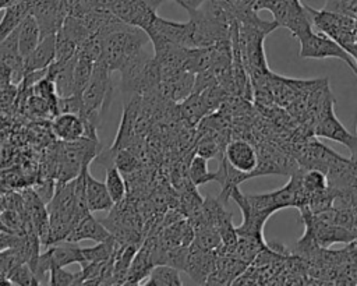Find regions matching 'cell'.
<instances>
[{
  "label": "cell",
  "instance_id": "cell-1",
  "mask_svg": "<svg viewBox=\"0 0 357 286\" xmlns=\"http://www.w3.org/2000/svg\"><path fill=\"white\" fill-rule=\"evenodd\" d=\"M102 53L96 63L105 66L110 73L120 71L135 59L149 40L148 33L138 27L130 25L120 18L109 24L102 32Z\"/></svg>",
  "mask_w": 357,
  "mask_h": 286
},
{
  "label": "cell",
  "instance_id": "cell-2",
  "mask_svg": "<svg viewBox=\"0 0 357 286\" xmlns=\"http://www.w3.org/2000/svg\"><path fill=\"white\" fill-rule=\"evenodd\" d=\"M110 77L112 73L105 66L95 63L92 77L81 95L82 107L79 116L96 128L112 100L113 85Z\"/></svg>",
  "mask_w": 357,
  "mask_h": 286
},
{
  "label": "cell",
  "instance_id": "cell-3",
  "mask_svg": "<svg viewBox=\"0 0 357 286\" xmlns=\"http://www.w3.org/2000/svg\"><path fill=\"white\" fill-rule=\"evenodd\" d=\"M251 7L258 13L268 10L273 15V21L287 28L296 39L312 31V21L305 4L301 0H251Z\"/></svg>",
  "mask_w": 357,
  "mask_h": 286
},
{
  "label": "cell",
  "instance_id": "cell-4",
  "mask_svg": "<svg viewBox=\"0 0 357 286\" xmlns=\"http://www.w3.org/2000/svg\"><path fill=\"white\" fill-rule=\"evenodd\" d=\"M305 8L310 13L312 27H315L319 32L336 40L349 53L353 50L356 45V28H357V22L354 17L329 11L325 8L315 10L307 4H305Z\"/></svg>",
  "mask_w": 357,
  "mask_h": 286
},
{
  "label": "cell",
  "instance_id": "cell-5",
  "mask_svg": "<svg viewBox=\"0 0 357 286\" xmlns=\"http://www.w3.org/2000/svg\"><path fill=\"white\" fill-rule=\"evenodd\" d=\"M145 32L148 33L155 52L167 46L194 47L192 27L190 21L176 22L156 15Z\"/></svg>",
  "mask_w": 357,
  "mask_h": 286
},
{
  "label": "cell",
  "instance_id": "cell-6",
  "mask_svg": "<svg viewBox=\"0 0 357 286\" xmlns=\"http://www.w3.org/2000/svg\"><path fill=\"white\" fill-rule=\"evenodd\" d=\"M300 50L298 57L303 59H339L343 63H346L353 73L357 75V64L351 54L342 47L336 40L329 38L328 35L319 32L310 31L305 35H303L300 39Z\"/></svg>",
  "mask_w": 357,
  "mask_h": 286
},
{
  "label": "cell",
  "instance_id": "cell-7",
  "mask_svg": "<svg viewBox=\"0 0 357 286\" xmlns=\"http://www.w3.org/2000/svg\"><path fill=\"white\" fill-rule=\"evenodd\" d=\"M314 135L318 138L332 140L349 148L350 153L357 151V134H351L344 128V126L337 120L333 112V103L325 107L317 117L314 123Z\"/></svg>",
  "mask_w": 357,
  "mask_h": 286
},
{
  "label": "cell",
  "instance_id": "cell-8",
  "mask_svg": "<svg viewBox=\"0 0 357 286\" xmlns=\"http://www.w3.org/2000/svg\"><path fill=\"white\" fill-rule=\"evenodd\" d=\"M163 0H124L113 8V14L121 21L142 28L144 31L155 20L156 10Z\"/></svg>",
  "mask_w": 357,
  "mask_h": 286
},
{
  "label": "cell",
  "instance_id": "cell-9",
  "mask_svg": "<svg viewBox=\"0 0 357 286\" xmlns=\"http://www.w3.org/2000/svg\"><path fill=\"white\" fill-rule=\"evenodd\" d=\"M67 13L64 0H33L31 14L35 17L43 38L60 31Z\"/></svg>",
  "mask_w": 357,
  "mask_h": 286
},
{
  "label": "cell",
  "instance_id": "cell-10",
  "mask_svg": "<svg viewBox=\"0 0 357 286\" xmlns=\"http://www.w3.org/2000/svg\"><path fill=\"white\" fill-rule=\"evenodd\" d=\"M223 155L234 169L243 173H250L251 177H252V172L257 169L259 162V155L257 148L244 138H236L229 141Z\"/></svg>",
  "mask_w": 357,
  "mask_h": 286
},
{
  "label": "cell",
  "instance_id": "cell-11",
  "mask_svg": "<svg viewBox=\"0 0 357 286\" xmlns=\"http://www.w3.org/2000/svg\"><path fill=\"white\" fill-rule=\"evenodd\" d=\"M194 82H195V74L187 70H180L173 75L166 77L160 81L156 89V95L160 96L162 99H169L172 102L180 103L192 93Z\"/></svg>",
  "mask_w": 357,
  "mask_h": 286
},
{
  "label": "cell",
  "instance_id": "cell-12",
  "mask_svg": "<svg viewBox=\"0 0 357 286\" xmlns=\"http://www.w3.org/2000/svg\"><path fill=\"white\" fill-rule=\"evenodd\" d=\"M215 262H216V250H201L190 244L184 271L197 283H206L208 276L215 268Z\"/></svg>",
  "mask_w": 357,
  "mask_h": 286
},
{
  "label": "cell",
  "instance_id": "cell-13",
  "mask_svg": "<svg viewBox=\"0 0 357 286\" xmlns=\"http://www.w3.org/2000/svg\"><path fill=\"white\" fill-rule=\"evenodd\" d=\"M53 134L61 142H71L86 137L85 120L77 113H59L52 121Z\"/></svg>",
  "mask_w": 357,
  "mask_h": 286
},
{
  "label": "cell",
  "instance_id": "cell-14",
  "mask_svg": "<svg viewBox=\"0 0 357 286\" xmlns=\"http://www.w3.org/2000/svg\"><path fill=\"white\" fill-rule=\"evenodd\" d=\"M56 57V33L43 36L38 46L24 59L25 74L47 68Z\"/></svg>",
  "mask_w": 357,
  "mask_h": 286
},
{
  "label": "cell",
  "instance_id": "cell-15",
  "mask_svg": "<svg viewBox=\"0 0 357 286\" xmlns=\"http://www.w3.org/2000/svg\"><path fill=\"white\" fill-rule=\"evenodd\" d=\"M112 236L113 234L107 230V227H105L99 220H96L92 216V212H89L73 227L66 240L74 243H78L81 240H93L95 243H100L110 239Z\"/></svg>",
  "mask_w": 357,
  "mask_h": 286
},
{
  "label": "cell",
  "instance_id": "cell-16",
  "mask_svg": "<svg viewBox=\"0 0 357 286\" xmlns=\"http://www.w3.org/2000/svg\"><path fill=\"white\" fill-rule=\"evenodd\" d=\"M0 64H6L13 70L14 84H20L24 80V59L18 50L17 29L0 42Z\"/></svg>",
  "mask_w": 357,
  "mask_h": 286
},
{
  "label": "cell",
  "instance_id": "cell-17",
  "mask_svg": "<svg viewBox=\"0 0 357 286\" xmlns=\"http://www.w3.org/2000/svg\"><path fill=\"white\" fill-rule=\"evenodd\" d=\"M85 191L88 208L91 212L110 211L116 205L106 188V184L92 177L89 169L85 173Z\"/></svg>",
  "mask_w": 357,
  "mask_h": 286
},
{
  "label": "cell",
  "instance_id": "cell-18",
  "mask_svg": "<svg viewBox=\"0 0 357 286\" xmlns=\"http://www.w3.org/2000/svg\"><path fill=\"white\" fill-rule=\"evenodd\" d=\"M32 4L33 0H17L6 7V11L0 20V42L14 32L21 21L32 13Z\"/></svg>",
  "mask_w": 357,
  "mask_h": 286
},
{
  "label": "cell",
  "instance_id": "cell-19",
  "mask_svg": "<svg viewBox=\"0 0 357 286\" xmlns=\"http://www.w3.org/2000/svg\"><path fill=\"white\" fill-rule=\"evenodd\" d=\"M42 39L39 25L32 14L25 17L17 28V40H18V50L22 59L31 54V52L38 46L39 40Z\"/></svg>",
  "mask_w": 357,
  "mask_h": 286
},
{
  "label": "cell",
  "instance_id": "cell-20",
  "mask_svg": "<svg viewBox=\"0 0 357 286\" xmlns=\"http://www.w3.org/2000/svg\"><path fill=\"white\" fill-rule=\"evenodd\" d=\"M145 286H181L178 269L169 264H156L149 276L142 282Z\"/></svg>",
  "mask_w": 357,
  "mask_h": 286
},
{
  "label": "cell",
  "instance_id": "cell-21",
  "mask_svg": "<svg viewBox=\"0 0 357 286\" xmlns=\"http://www.w3.org/2000/svg\"><path fill=\"white\" fill-rule=\"evenodd\" d=\"M180 113L181 116L190 123V124H198L204 117H206L209 113L206 103L201 93L192 92L190 96H187L183 102H180Z\"/></svg>",
  "mask_w": 357,
  "mask_h": 286
},
{
  "label": "cell",
  "instance_id": "cell-22",
  "mask_svg": "<svg viewBox=\"0 0 357 286\" xmlns=\"http://www.w3.org/2000/svg\"><path fill=\"white\" fill-rule=\"evenodd\" d=\"M117 247H119V241L116 240L114 236H112L105 241L96 243L95 247H84L82 248L84 264L81 266H85L91 262H100V261L109 259L110 257L114 255Z\"/></svg>",
  "mask_w": 357,
  "mask_h": 286
},
{
  "label": "cell",
  "instance_id": "cell-23",
  "mask_svg": "<svg viewBox=\"0 0 357 286\" xmlns=\"http://www.w3.org/2000/svg\"><path fill=\"white\" fill-rule=\"evenodd\" d=\"M95 63L96 61H93L92 59L77 53V61L74 67V93L75 95H82V91L85 89V86L88 85L92 77Z\"/></svg>",
  "mask_w": 357,
  "mask_h": 286
},
{
  "label": "cell",
  "instance_id": "cell-24",
  "mask_svg": "<svg viewBox=\"0 0 357 286\" xmlns=\"http://www.w3.org/2000/svg\"><path fill=\"white\" fill-rule=\"evenodd\" d=\"M188 179L191 181V184L194 187L197 186H202L206 184L209 181H215L216 179V173H211L208 170V159L201 156V155H195L188 166Z\"/></svg>",
  "mask_w": 357,
  "mask_h": 286
},
{
  "label": "cell",
  "instance_id": "cell-25",
  "mask_svg": "<svg viewBox=\"0 0 357 286\" xmlns=\"http://www.w3.org/2000/svg\"><path fill=\"white\" fill-rule=\"evenodd\" d=\"M106 188L113 200V202L117 205L126 198L127 186L126 181L120 173V169L117 166H109L106 169V179H105Z\"/></svg>",
  "mask_w": 357,
  "mask_h": 286
},
{
  "label": "cell",
  "instance_id": "cell-26",
  "mask_svg": "<svg viewBox=\"0 0 357 286\" xmlns=\"http://www.w3.org/2000/svg\"><path fill=\"white\" fill-rule=\"evenodd\" d=\"M301 183L305 191L311 195L321 193L328 188V179L322 170L318 169H304L301 170Z\"/></svg>",
  "mask_w": 357,
  "mask_h": 286
},
{
  "label": "cell",
  "instance_id": "cell-27",
  "mask_svg": "<svg viewBox=\"0 0 357 286\" xmlns=\"http://www.w3.org/2000/svg\"><path fill=\"white\" fill-rule=\"evenodd\" d=\"M7 278L11 280L13 285H20V286L40 285V280L36 278L35 272L32 271L28 262H22L18 266H15L13 271L7 273Z\"/></svg>",
  "mask_w": 357,
  "mask_h": 286
},
{
  "label": "cell",
  "instance_id": "cell-28",
  "mask_svg": "<svg viewBox=\"0 0 357 286\" xmlns=\"http://www.w3.org/2000/svg\"><path fill=\"white\" fill-rule=\"evenodd\" d=\"M49 285L53 286H70V285H82L79 272H68L64 266L53 265L49 272Z\"/></svg>",
  "mask_w": 357,
  "mask_h": 286
},
{
  "label": "cell",
  "instance_id": "cell-29",
  "mask_svg": "<svg viewBox=\"0 0 357 286\" xmlns=\"http://www.w3.org/2000/svg\"><path fill=\"white\" fill-rule=\"evenodd\" d=\"M13 84H14L13 70L6 64H0V91H6Z\"/></svg>",
  "mask_w": 357,
  "mask_h": 286
},
{
  "label": "cell",
  "instance_id": "cell-30",
  "mask_svg": "<svg viewBox=\"0 0 357 286\" xmlns=\"http://www.w3.org/2000/svg\"><path fill=\"white\" fill-rule=\"evenodd\" d=\"M183 1V7L190 11V10H195L198 8L201 4H204L206 0H181Z\"/></svg>",
  "mask_w": 357,
  "mask_h": 286
},
{
  "label": "cell",
  "instance_id": "cell-31",
  "mask_svg": "<svg viewBox=\"0 0 357 286\" xmlns=\"http://www.w3.org/2000/svg\"><path fill=\"white\" fill-rule=\"evenodd\" d=\"M350 165H351V169H353V173H354V176L357 177V151L356 152H353V153H350Z\"/></svg>",
  "mask_w": 357,
  "mask_h": 286
},
{
  "label": "cell",
  "instance_id": "cell-32",
  "mask_svg": "<svg viewBox=\"0 0 357 286\" xmlns=\"http://www.w3.org/2000/svg\"><path fill=\"white\" fill-rule=\"evenodd\" d=\"M173 1H174V3H177L178 6H181V7H183V1H181V0H173Z\"/></svg>",
  "mask_w": 357,
  "mask_h": 286
},
{
  "label": "cell",
  "instance_id": "cell-33",
  "mask_svg": "<svg viewBox=\"0 0 357 286\" xmlns=\"http://www.w3.org/2000/svg\"><path fill=\"white\" fill-rule=\"evenodd\" d=\"M354 18H356V21H357V14H356V17H354Z\"/></svg>",
  "mask_w": 357,
  "mask_h": 286
},
{
  "label": "cell",
  "instance_id": "cell-34",
  "mask_svg": "<svg viewBox=\"0 0 357 286\" xmlns=\"http://www.w3.org/2000/svg\"><path fill=\"white\" fill-rule=\"evenodd\" d=\"M356 131H357V126H356Z\"/></svg>",
  "mask_w": 357,
  "mask_h": 286
}]
</instances>
